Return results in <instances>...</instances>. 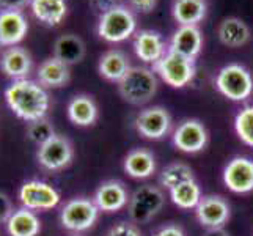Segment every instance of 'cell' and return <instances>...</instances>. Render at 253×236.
I'll use <instances>...</instances> for the list:
<instances>
[{
  "mask_svg": "<svg viewBox=\"0 0 253 236\" xmlns=\"http://www.w3.org/2000/svg\"><path fill=\"white\" fill-rule=\"evenodd\" d=\"M5 102L17 118L27 123L46 118L49 110V94L38 81L19 79L5 89Z\"/></svg>",
  "mask_w": 253,
  "mask_h": 236,
  "instance_id": "obj_1",
  "label": "cell"
},
{
  "mask_svg": "<svg viewBox=\"0 0 253 236\" xmlns=\"http://www.w3.org/2000/svg\"><path fill=\"white\" fill-rule=\"evenodd\" d=\"M158 77L146 66H130L126 76L118 82V93L132 106H143L158 93Z\"/></svg>",
  "mask_w": 253,
  "mask_h": 236,
  "instance_id": "obj_2",
  "label": "cell"
},
{
  "mask_svg": "<svg viewBox=\"0 0 253 236\" xmlns=\"http://www.w3.org/2000/svg\"><path fill=\"white\" fill-rule=\"evenodd\" d=\"M137 30V19L129 6L115 5L109 11L99 14L98 37L107 43H123Z\"/></svg>",
  "mask_w": 253,
  "mask_h": 236,
  "instance_id": "obj_3",
  "label": "cell"
},
{
  "mask_svg": "<svg viewBox=\"0 0 253 236\" xmlns=\"http://www.w3.org/2000/svg\"><path fill=\"white\" fill-rule=\"evenodd\" d=\"M215 89L230 101H246L253 93V77L249 69L239 63L225 65L215 76Z\"/></svg>",
  "mask_w": 253,
  "mask_h": 236,
  "instance_id": "obj_4",
  "label": "cell"
},
{
  "mask_svg": "<svg viewBox=\"0 0 253 236\" xmlns=\"http://www.w3.org/2000/svg\"><path fill=\"white\" fill-rule=\"evenodd\" d=\"M99 208L86 197H74L60 209V224L65 230L82 233L90 230L99 219Z\"/></svg>",
  "mask_w": 253,
  "mask_h": 236,
  "instance_id": "obj_5",
  "label": "cell"
},
{
  "mask_svg": "<svg viewBox=\"0 0 253 236\" xmlns=\"http://www.w3.org/2000/svg\"><path fill=\"white\" fill-rule=\"evenodd\" d=\"M153 69L165 84L173 87V89H184L194 81L197 73L195 60L174 54L171 50H169L153 66Z\"/></svg>",
  "mask_w": 253,
  "mask_h": 236,
  "instance_id": "obj_6",
  "label": "cell"
},
{
  "mask_svg": "<svg viewBox=\"0 0 253 236\" xmlns=\"http://www.w3.org/2000/svg\"><path fill=\"white\" fill-rule=\"evenodd\" d=\"M165 195L161 188L153 185H145L137 188L130 194L127 203V213L134 224H146L154 216H158L164 208Z\"/></svg>",
  "mask_w": 253,
  "mask_h": 236,
  "instance_id": "obj_7",
  "label": "cell"
},
{
  "mask_svg": "<svg viewBox=\"0 0 253 236\" xmlns=\"http://www.w3.org/2000/svg\"><path fill=\"white\" fill-rule=\"evenodd\" d=\"M17 198L24 208L32 209V211H49L58 206L60 192L42 180H27L24 181L19 190H17Z\"/></svg>",
  "mask_w": 253,
  "mask_h": 236,
  "instance_id": "obj_8",
  "label": "cell"
},
{
  "mask_svg": "<svg viewBox=\"0 0 253 236\" xmlns=\"http://www.w3.org/2000/svg\"><path fill=\"white\" fill-rule=\"evenodd\" d=\"M73 157H74L73 143L68 137L62 134H55L50 141L38 146L37 151L38 164L49 172H58L66 169L73 162Z\"/></svg>",
  "mask_w": 253,
  "mask_h": 236,
  "instance_id": "obj_9",
  "label": "cell"
},
{
  "mask_svg": "<svg viewBox=\"0 0 253 236\" xmlns=\"http://www.w3.org/2000/svg\"><path fill=\"white\" fill-rule=\"evenodd\" d=\"M134 126L143 139L162 141L171 129V115L162 106H151L137 113Z\"/></svg>",
  "mask_w": 253,
  "mask_h": 236,
  "instance_id": "obj_10",
  "label": "cell"
},
{
  "mask_svg": "<svg viewBox=\"0 0 253 236\" xmlns=\"http://www.w3.org/2000/svg\"><path fill=\"white\" fill-rule=\"evenodd\" d=\"M173 145L176 150L187 153V154H195L203 151L208 142H209V134L206 126L197 118H187L182 120L181 123L174 128L173 136H171Z\"/></svg>",
  "mask_w": 253,
  "mask_h": 236,
  "instance_id": "obj_11",
  "label": "cell"
},
{
  "mask_svg": "<svg viewBox=\"0 0 253 236\" xmlns=\"http://www.w3.org/2000/svg\"><path fill=\"white\" fill-rule=\"evenodd\" d=\"M226 189L234 194H249L253 190V159L247 156H236L228 161L222 172Z\"/></svg>",
  "mask_w": 253,
  "mask_h": 236,
  "instance_id": "obj_12",
  "label": "cell"
},
{
  "mask_svg": "<svg viewBox=\"0 0 253 236\" xmlns=\"http://www.w3.org/2000/svg\"><path fill=\"white\" fill-rule=\"evenodd\" d=\"M231 208L222 195H203L195 208V217L198 224L205 229H217L223 227L230 221Z\"/></svg>",
  "mask_w": 253,
  "mask_h": 236,
  "instance_id": "obj_13",
  "label": "cell"
},
{
  "mask_svg": "<svg viewBox=\"0 0 253 236\" xmlns=\"http://www.w3.org/2000/svg\"><path fill=\"white\" fill-rule=\"evenodd\" d=\"M130 194L125 183L120 180H107L96 188L93 202L102 213H117L127 206Z\"/></svg>",
  "mask_w": 253,
  "mask_h": 236,
  "instance_id": "obj_14",
  "label": "cell"
},
{
  "mask_svg": "<svg viewBox=\"0 0 253 236\" xmlns=\"http://www.w3.org/2000/svg\"><path fill=\"white\" fill-rule=\"evenodd\" d=\"M134 52L143 63L154 66L169 52V46L159 32L140 30L134 37Z\"/></svg>",
  "mask_w": 253,
  "mask_h": 236,
  "instance_id": "obj_15",
  "label": "cell"
},
{
  "mask_svg": "<svg viewBox=\"0 0 253 236\" xmlns=\"http://www.w3.org/2000/svg\"><path fill=\"white\" fill-rule=\"evenodd\" d=\"M27 32L29 22L22 11L0 10V46H17L25 38Z\"/></svg>",
  "mask_w": 253,
  "mask_h": 236,
  "instance_id": "obj_16",
  "label": "cell"
},
{
  "mask_svg": "<svg viewBox=\"0 0 253 236\" xmlns=\"http://www.w3.org/2000/svg\"><path fill=\"white\" fill-rule=\"evenodd\" d=\"M203 49V35L197 25H179L170 40L169 50L195 60Z\"/></svg>",
  "mask_w": 253,
  "mask_h": 236,
  "instance_id": "obj_17",
  "label": "cell"
},
{
  "mask_svg": "<svg viewBox=\"0 0 253 236\" xmlns=\"http://www.w3.org/2000/svg\"><path fill=\"white\" fill-rule=\"evenodd\" d=\"M32 57L27 50L19 46L6 47L0 58V69L13 81L27 79L32 71Z\"/></svg>",
  "mask_w": 253,
  "mask_h": 236,
  "instance_id": "obj_18",
  "label": "cell"
},
{
  "mask_svg": "<svg viewBox=\"0 0 253 236\" xmlns=\"http://www.w3.org/2000/svg\"><path fill=\"white\" fill-rule=\"evenodd\" d=\"M123 170L134 180H146L156 172V157L148 148H134L123 161Z\"/></svg>",
  "mask_w": 253,
  "mask_h": 236,
  "instance_id": "obj_19",
  "label": "cell"
},
{
  "mask_svg": "<svg viewBox=\"0 0 253 236\" xmlns=\"http://www.w3.org/2000/svg\"><path fill=\"white\" fill-rule=\"evenodd\" d=\"M130 69L129 57L120 49H110L99 57L98 73L109 82L118 84Z\"/></svg>",
  "mask_w": 253,
  "mask_h": 236,
  "instance_id": "obj_20",
  "label": "cell"
},
{
  "mask_svg": "<svg viewBox=\"0 0 253 236\" xmlns=\"http://www.w3.org/2000/svg\"><path fill=\"white\" fill-rule=\"evenodd\" d=\"M68 118L73 125L79 128H86L96 123L99 117V110L94 99L88 94H76L66 107Z\"/></svg>",
  "mask_w": 253,
  "mask_h": 236,
  "instance_id": "obj_21",
  "label": "cell"
},
{
  "mask_svg": "<svg viewBox=\"0 0 253 236\" xmlns=\"http://www.w3.org/2000/svg\"><path fill=\"white\" fill-rule=\"evenodd\" d=\"M37 79L44 89H62L71 81V71L68 65L55 57H50L38 66Z\"/></svg>",
  "mask_w": 253,
  "mask_h": 236,
  "instance_id": "obj_22",
  "label": "cell"
},
{
  "mask_svg": "<svg viewBox=\"0 0 253 236\" xmlns=\"http://www.w3.org/2000/svg\"><path fill=\"white\" fill-rule=\"evenodd\" d=\"M5 229L10 236H38L41 232V221L37 213L22 206L14 209L5 224Z\"/></svg>",
  "mask_w": 253,
  "mask_h": 236,
  "instance_id": "obj_23",
  "label": "cell"
},
{
  "mask_svg": "<svg viewBox=\"0 0 253 236\" xmlns=\"http://www.w3.org/2000/svg\"><path fill=\"white\" fill-rule=\"evenodd\" d=\"M30 8L33 16L49 27L62 24L68 13L66 0H32Z\"/></svg>",
  "mask_w": 253,
  "mask_h": 236,
  "instance_id": "obj_24",
  "label": "cell"
},
{
  "mask_svg": "<svg viewBox=\"0 0 253 236\" xmlns=\"http://www.w3.org/2000/svg\"><path fill=\"white\" fill-rule=\"evenodd\" d=\"M217 37H219L220 43L225 46L241 47L249 43L250 29L239 17H226L217 27Z\"/></svg>",
  "mask_w": 253,
  "mask_h": 236,
  "instance_id": "obj_25",
  "label": "cell"
},
{
  "mask_svg": "<svg viewBox=\"0 0 253 236\" xmlns=\"http://www.w3.org/2000/svg\"><path fill=\"white\" fill-rule=\"evenodd\" d=\"M54 57L68 66L79 63L85 57V43L77 35H62L54 43Z\"/></svg>",
  "mask_w": 253,
  "mask_h": 236,
  "instance_id": "obj_26",
  "label": "cell"
},
{
  "mask_svg": "<svg viewBox=\"0 0 253 236\" xmlns=\"http://www.w3.org/2000/svg\"><path fill=\"white\" fill-rule=\"evenodd\" d=\"M205 0H174L171 6L173 19L179 25H198L206 17Z\"/></svg>",
  "mask_w": 253,
  "mask_h": 236,
  "instance_id": "obj_27",
  "label": "cell"
},
{
  "mask_svg": "<svg viewBox=\"0 0 253 236\" xmlns=\"http://www.w3.org/2000/svg\"><path fill=\"white\" fill-rule=\"evenodd\" d=\"M169 192L173 205L178 206L179 209H186V211L187 209H195L203 197L202 188H200L197 180H189L181 183V185L171 188Z\"/></svg>",
  "mask_w": 253,
  "mask_h": 236,
  "instance_id": "obj_28",
  "label": "cell"
},
{
  "mask_svg": "<svg viewBox=\"0 0 253 236\" xmlns=\"http://www.w3.org/2000/svg\"><path fill=\"white\" fill-rule=\"evenodd\" d=\"M195 180L194 170L186 162H171L167 167H164L159 177V183L164 189H171L174 186L181 185V183Z\"/></svg>",
  "mask_w": 253,
  "mask_h": 236,
  "instance_id": "obj_29",
  "label": "cell"
},
{
  "mask_svg": "<svg viewBox=\"0 0 253 236\" xmlns=\"http://www.w3.org/2000/svg\"><path fill=\"white\" fill-rule=\"evenodd\" d=\"M234 133L242 143L253 148V106H246L236 113Z\"/></svg>",
  "mask_w": 253,
  "mask_h": 236,
  "instance_id": "obj_30",
  "label": "cell"
},
{
  "mask_svg": "<svg viewBox=\"0 0 253 236\" xmlns=\"http://www.w3.org/2000/svg\"><path fill=\"white\" fill-rule=\"evenodd\" d=\"M57 133L52 123L47 118H41L37 121H32L27 126V137L29 141L33 142L35 145L41 146L42 143H46L47 141H50Z\"/></svg>",
  "mask_w": 253,
  "mask_h": 236,
  "instance_id": "obj_31",
  "label": "cell"
},
{
  "mask_svg": "<svg viewBox=\"0 0 253 236\" xmlns=\"http://www.w3.org/2000/svg\"><path fill=\"white\" fill-rule=\"evenodd\" d=\"M102 236H143V235L134 222L123 221V222L112 225Z\"/></svg>",
  "mask_w": 253,
  "mask_h": 236,
  "instance_id": "obj_32",
  "label": "cell"
},
{
  "mask_svg": "<svg viewBox=\"0 0 253 236\" xmlns=\"http://www.w3.org/2000/svg\"><path fill=\"white\" fill-rule=\"evenodd\" d=\"M129 8L135 13L148 14L156 10L158 6V0H127Z\"/></svg>",
  "mask_w": 253,
  "mask_h": 236,
  "instance_id": "obj_33",
  "label": "cell"
},
{
  "mask_svg": "<svg viewBox=\"0 0 253 236\" xmlns=\"http://www.w3.org/2000/svg\"><path fill=\"white\" fill-rule=\"evenodd\" d=\"M14 208L11 203V198L8 197L5 192H0V224H6V221L10 219V216L13 214Z\"/></svg>",
  "mask_w": 253,
  "mask_h": 236,
  "instance_id": "obj_34",
  "label": "cell"
},
{
  "mask_svg": "<svg viewBox=\"0 0 253 236\" xmlns=\"http://www.w3.org/2000/svg\"><path fill=\"white\" fill-rule=\"evenodd\" d=\"M153 236H186V232L178 224H167L156 230Z\"/></svg>",
  "mask_w": 253,
  "mask_h": 236,
  "instance_id": "obj_35",
  "label": "cell"
},
{
  "mask_svg": "<svg viewBox=\"0 0 253 236\" xmlns=\"http://www.w3.org/2000/svg\"><path fill=\"white\" fill-rule=\"evenodd\" d=\"M32 0H0V10H17L21 11L22 8L30 5Z\"/></svg>",
  "mask_w": 253,
  "mask_h": 236,
  "instance_id": "obj_36",
  "label": "cell"
},
{
  "mask_svg": "<svg viewBox=\"0 0 253 236\" xmlns=\"http://www.w3.org/2000/svg\"><path fill=\"white\" fill-rule=\"evenodd\" d=\"M90 5L94 11H98V13H106L109 11L110 8H113L117 3V0H90Z\"/></svg>",
  "mask_w": 253,
  "mask_h": 236,
  "instance_id": "obj_37",
  "label": "cell"
},
{
  "mask_svg": "<svg viewBox=\"0 0 253 236\" xmlns=\"http://www.w3.org/2000/svg\"><path fill=\"white\" fill-rule=\"evenodd\" d=\"M203 236H230V233L223 227H217V229H206Z\"/></svg>",
  "mask_w": 253,
  "mask_h": 236,
  "instance_id": "obj_38",
  "label": "cell"
},
{
  "mask_svg": "<svg viewBox=\"0 0 253 236\" xmlns=\"http://www.w3.org/2000/svg\"><path fill=\"white\" fill-rule=\"evenodd\" d=\"M117 2H120V0H117Z\"/></svg>",
  "mask_w": 253,
  "mask_h": 236,
  "instance_id": "obj_39",
  "label": "cell"
}]
</instances>
